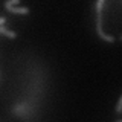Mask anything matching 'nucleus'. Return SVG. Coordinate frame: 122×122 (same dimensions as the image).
<instances>
[{
  "mask_svg": "<svg viewBox=\"0 0 122 122\" xmlns=\"http://www.w3.org/2000/svg\"><path fill=\"white\" fill-rule=\"evenodd\" d=\"M119 38H121V41H122V34H121V37H119Z\"/></svg>",
  "mask_w": 122,
  "mask_h": 122,
  "instance_id": "obj_6",
  "label": "nucleus"
},
{
  "mask_svg": "<svg viewBox=\"0 0 122 122\" xmlns=\"http://www.w3.org/2000/svg\"><path fill=\"white\" fill-rule=\"evenodd\" d=\"M6 23V17H0V26H5Z\"/></svg>",
  "mask_w": 122,
  "mask_h": 122,
  "instance_id": "obj_5",
  "label": "nucleus"
},
{
  "mask_svg": "<svg viewBox=\"0 0 122 122\" xmlns=\"http://www.w3.org/2000/svg\"><path fill=\"white\" fill-rule=\"evenodd\" d=\"M5 8L11 14H18V15H29V8L28 6H18V0H8L5 3Z\"/></svg>",
  "mask_w": 122,
  "mask_h": 122,
  "instance_id": "obj_2",
  "label": "nucleus"
},
{
  "mask_svg": "<svg viewBox=\"0 0 122 122\" xmlns=\"http://www.w3.org/2000/svg\"><path fill=\"white\" fill-rule=\"evenodd\" d=\"M0 34H3V35H6L8 38H17V34L14 32V30H9L6 28V26H0Z\"/></svg>",
  "mask_w": 122,
  "mask_h": 122,
  "instance_id": "obj_3",
  "label": "nucleus"
},
{
  "mask_svg": "<svg viewBox=\"0 0 122 122\" xmlns=\"http://www.w3.org/2000/svg\"><path fill=\"white\" fill-rule=\"evenodd\" d=\"M104 5H105L104 0H98V2L95 3V8H96V34H98L99 38H102L107 43H113L114 37L105 34L104 29H102V8H104Z\"/></svg>",
  "mask_w": 122,
  "mask_h": 122,
  "instance_id": "obj_1",
  "label": "nucleus"
},
{
  "mask_svg": "<svg viewBox=\"0 0 122 122\" xmlns=\"http://www.w3.org/2000/svg\"><path fill=\"white\" fill-rule=\"evenodd\" d=\"M116 113H122V95L117 101V105H116Z\"/></svg>",
  "mask_w": 122,
  "mask_h": 122,
  "instance_id": "obj_4",
  "label": "nucleus"
},
{
  "mask_svg": "<svg viewBox=\"0 0 122 122\" xmlns=\"http://www.w3.org/2000/svg\"><path fill=\"white\" fill-rule=\"evenodd\" d=\"M116 122H122V121H116Z\"/></svg>",
  "mask_w": 122,
  "mask_h": 122,
  "instance_id": "obj_7",
  "label": "nucleus"
}]
</instances>
